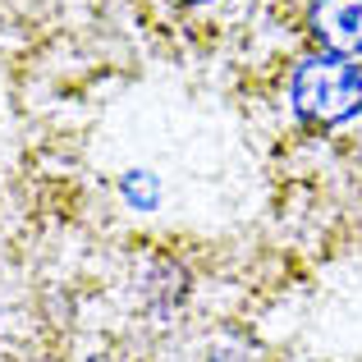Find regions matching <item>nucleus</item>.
Here are the masks:
<instances>
[{"mask_svg": "<svg viewBox=\"0 0 362 362\" xmlns=\"http://www.w3.org/2000/svg\"><path fill=\"white\" fill-rule=\"evenodd\" d=\"M284 101L303 129H339L354 115H362V64L344 55L303 51L289 64Z\"/></svg>", "mask_w": 362, "mask_h": 362, "instance_id": "f257e3e1", "label": "nucleus"}, {"mask_svg": "<svg viewBox=\"0 0 362 362\" xmlns=\"http://www.w3.org/2000/svg\"><path fill=\"white\" fill-rule=\"evenodd\" d=\"M293 14L303 51L344 55L362 64V0H275Z\"/></svg>", "mask_w": 362, "mask_h": 362, "instance_id": "f03ea898", "label": "nucleus"}, {"mask_svg": "<svg viewBox=\"0 0 362 362\" xmlns=\"http://www.w3.org/2000/svg\"><path fill=\"white\" fill-rule=\"evenodd\" d=\"M257 0H133L160 33H211L230 14H243Z\"/></svg>", "mask_w": 362, "mask_h": 362, "instance_id": "7ed1b4c3", "label": "nucleus"}]
</instances>
